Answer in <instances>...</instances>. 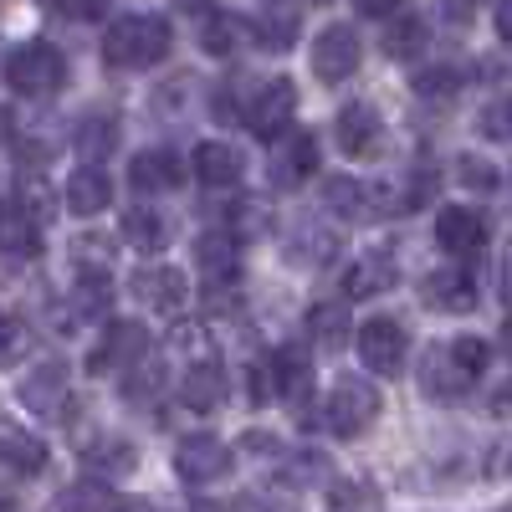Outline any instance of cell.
<instances>
[{"mask_svg":"<svg viewBox=\"0 0 512 512\" xmlns=\"http://www.w3.org/2000/svg\"><path fill=\"white\" fill-rule=\"evenodd\" d=\"M72 256H77V277H108V267H113V241L82 236V241L72 246Z\"/></svg>","mask_w":512,"mask_h":512,"instance_id":"obj_37","label":"cell"},{"mask_svg":"<svg viewBox=\"0 0 512 512\" xmlns=\"http://www.w3.org/2000/svg\"><path fill=\"white\" fill-rule=\"evenodd\" d=\"M123 241L139 246V251H159L169 241V221L154 205H134V210H123Z\"/></svg>","mask_w":512,"mask_h":512,"instance_id":"obj_28","label":"cell"},{"mask_svg":"<svg viewBox=\"0 0 512 512\" xmlns=\"http://www.w3.org/2000/svg\"><path fill=\"white\" fill-rule=\"evenodd\" d=\"M123 512H154V507H144V502H123Z\"/></svg>","mask_w":512,"mask_h":512,"instance_id":"obj_51","label":"cell"},{"mask_svg":"<svg viewBox=\"0 0 512 512\" xmlns=\"http://www.w3.org/2000/svg\"><path fill=\"white\" fill-rule=\"evenodd\" d=\"M297 16H303V6H297V0H267L262 16L251 21V36L262 41L267 52H287L292 41H297Z\"/></svg>","mask_w":512,"mask_h":512,"instance_id":"obj_24","label":"cell"},{"mask_svg":"<svg viewBox=\"0 0 512 512\" xmlns=\"http://www.w3.org/2000/svg\"><path fill=\"white\" fill-rule=\"evenodd\" d=\"M502 354H507V359H512V318H507V323H502Z\"/></svg>","mask_w":512,"mask_h":512,"instance_id":"obj_50","label":"cell"},{"mask_svg":"<svg viewBox=\"0 0 512 512\" xmlns=\"http://www.w3.org/2000/svg\"><path fill=\"white\" fill-rule=\"evenodd\" d=\"M282 482L287 487H323L328 482V456L323 451H292L282 466Z\"/></svg>","mask_w":512,"mask_h":512,"instance_id":"obj_36","label":"cell"},{"mask_svg":"<svg viewBox=\"0 0 512 512\" xmlns=\"http://www.w3.org/2000/svg\"><path fill=\"white\" fill-rule=\"evenodd\" d=\"M16 349H21V328H16L11 313H0V364H11Z\"/></svg>","mask_w":512,"mask_h":512,"instance_id":"obj_44","label":"cell"},{"mask_svg":"<svg viewBox=\"0 0 512 512\" xmlns=\"http://www.w3.org/2000/svg\"><path fill=\"white\" fill-rule=\"evenodd\" d=\"M0 512H16V502H11V497H0Z\"/></svg>","mask_w":512,"mask_h":512,"instance_id":"obj_52","label":"cell"},{"mask_svg":"<svg viewBox=\"0 0 512 512\" xmlns=\"http://www.w3.org/2000/svg\"><path fill=\"white\" fill-rule=\"evenodd\" d=\"M231 472V451L210 436V431H195L175 446V477L185 487H210V482H221Z\"/></svg>","mask_w":512,"mask_h":512,"instance_id":"obj_8","label":"cell"},{"mask_svg":"<svg viewBox=\"0 0 512 512\" xmlns=\"http://www.w3.org/2000/svg\"><path fill=\"white\" fill-rule=\"evenodd\" d=\"M338 256V236L323 231V226H297L287 236V262L292 267H328Z\"/></svg>","mask_w":512,"mask_h":512,"instance_id":"obj_27","label":"cell"},{"mask_svg":"<svg viewBox=\"0 0 512 512\" xmlns=\"http://www.w3.org/2000/svg\"><path fill=\"white\" fill-rule=\"evenodd\" d=\"M374 415H379V390L369 379H354V374L338 379L323 400V425L333 436H364L374 425Z\"/></svg>","mask_w":512,"mask_h":512,"instance_id":"obj_4","label":"cell"},{"mask_svg":"<svg viewBox=\"0 0 512 512\" xmlns=\"http://www.w3.org/2000/svg\"><path fill=\"white\" fill-rule=\"evenodd\" d=\"M0 461L31 477V472H41V461H47V451H41V441H31L26 431H16L11 420H0Z\"/></svg>","mask_w":512,"mask_h":512,"instance_id":"obj_32","label":"cell"},{"mask_svg":"<svg viewBox=\"0 0 512 512\" xmlns=\"http://www.w3.org/2000/svg\"><path fill=\"white\" fill-rule=\"evenodd\" d=\"M134 297H139L144 308L175 318V313L185 308L190 287H185V272H180V267H139V272H134Z\"/></svg>","mask_w":512,"mask_h":512,"instance_id":"obj_16","label":"cell"},{"mask_svg":"<svg viewBox=\"0 0 512 512\" xmlns=\"http://www.w3.org/2000/svg\"><path fill=\"white\" fill-rule=\"evenodd\" d=\"M395 282H400V267H395V256H390V251H364V256H354L349 272H344V292L354 297V303L390 292Z\"/></svg>","mask_w":512,"mask_h":512,"instance_id":"obj_20","label":"cell"},{"mask_svg":"<svg viewBox=\"0 0 512 512\" xmlns=\"http://www.w3.org/2000/svg\"><path fill=\"white\" fill-rule=\"evenodd\" d=\"M359 62H364V41H359L354 26H328V31H318V41H313V72H318L323 82H349V77L359 72Z\"/></svg>","mask_w":512,"mask_h":512,"instance_id":"obj_9","label":"cell"},{"mask_svg":"<svg viewBox=\"0 0 512 512\" xmlns=\"http://www.w3.org/2000/svg\"><path fill=\"white\" fill-rule=\"evenodd\" d=\"M226 390H231V379H226L221 364H195L180 379V405L195 410V415H210V410L226 405Z\"/></svg>","mask_w":512,"mask_h":512,"instance_id":"obj_23","label":"cell"},{"mask_svg":"<svg viewBox=\"0 0 512 512\" xmlns=\"http://www.w3.org/2000/svg\"><path fill=\"white\" fill-rule=\"evenodd\" d=\"M482 134L487 139H512V93H502L497 103L482 108Z\"/></svg>","mask_w":512,"mask_h":512,"instance_id":"obj_40","label":"cell"},{"mask_svg":"<svg viewBox=\"0 0 512 512\" xmlns=\"http://www.w3.org/2000/svg\"><path fill=\"white\" fill-rule=\"evenodd\" d=\"M11 134H16V113L0 103V144H11Z\"/></svg>","mask_w":512,"mask_h":512,"instance_id":"obj_48","label":"cell"},{"mask_svg":"<svg viewBox=\"0 0 512 512\" xmlns=\"http://www.w3.org/2000/svg\"><path fill=\"white\" fill-rule=\"evenodd\" d=\"M431 195H436V164H420L415 175H410V195H405V205L415 210V205H425Z\"/></svg>","mask_w":512,"mask_h":512,"instance_id":"obj_41","label":"cell"},{"mask_svg":"<svg viewBox=\"0 0 512 512\" xmlns=\"http://www.w3.org/2000/svg\"><path fill=\"white\" fill-rule=\"evenodd\" d=\"M134 446L118 441V436H103V441H88L82 446V466L88 472H103V477H123V472H134Z\"/></svg>","mask_w":512,"mask_h":512,"instance_id":"obj_29","label":"cell"},{"mask_svg":"<svg viewBox=\"0 0 512 512\" xmlns=\"http://www.w3.org/2000/svg\"><path fill=\"white\" fill-rule=\"evenodd\" d=\"M169 6H175V11H190V16H210V6H216V0H169Z\"/></svg>","mask_w":512,"mask_h":512,"instance_id":"obj_46","label":"cell"},{"mask_svg":"<svg viewBox=\"0 0 512 512\" xmlns=\"http://www.w3.org/2000/svg\"><path fill=\"white\" fill-rule=\"evenodd\" d=\"M267 374H272V395L282 405H292V410L308 405V395H313V359H308V349H297V344L272 349Z\"/></svg>","mask_w":512,"mask_h":512,"instance_id":"obj_12","label":"cell"},{"mask_svg":"<svg viewBox=\"0 0 512 512\" xmlns=\"http://www.w3.org/2000/svg\"><path fill=\"white\" fill-rule=\"evenodd\" d=\"M415 93L431 98V103H451L461 93V72L451 62H436V67H420L415 72Z\"/></svg>","mask_w":512,"mask_h":512,"instance_id":"obj_35","label":"cell"},{"mask_svg":"<svg viewBox=\"0 0 512 512\" xmlns=\"http://www.w3.org/2000/svg\"><path fill=\"white\" fill-rule=\"evenodd\" d=\"M36 246H41L36 216H26L21 205H6V210H0V251H11V256H36Z\"/></svg>","mask_w":512,"mask_h":512,"instance_id":"obj_30","label":"cell"},{"mask_svg":"<svg viewBox=\"0 0 512 512\" xmlns=\"http://www.w3.org/2000/svg\"><path fill=\"white\" fill-rule=\"evenodd\" d=\"M57 512H123V502L103 482H77L57 497Z\"/></svg>","mask_w":512,"mask_h":512,"instance_id":"obj_34","label":"cell"},{"mask_svg":"<svg viewBox=\"0 0 512 512\" xmlns=\"http://www.w3.org/2000/svg\"><path fill=\"white\" fill-rule=\"evenodd\" d=\"M497 512H512V507H497Z\"/></svg>","mask_w":512,"mask_h":512,"instance_id":"obj_53","label":"cell"},{"mask_svg":"<svg viewBox=\"0 0 512 512\" xmlns=\"http://www.w3.org/2000/svg\"><path fill=\"white\" fill-rule=\"evenodd\" d=\"M195 267L210 287H221V282H236V267H241V236L236 231H205L195 241Z\"/></svg>","mask_w":512,"mask_h":512,"instance_id":"obj_18","label":"cell"},{"mask_svg":"<svg viewBox=\"0 0 512 512\" xmlns=\"http://www.w3.org/2000/svg\"><path fill=\"white\" fill-rule=\"evenodd\" d=\"M456 175H461V185H472V190H482V195H492V190L502 185L497 164H487L482 154H461V159H456Z\"/></svg>","mask_w":512,"mask_h":512,"instance_id":"obj_39","label":"cell"},{"mask_svg":"<svg viewBox=\"0 0 512 512\" xmlns=\"http://www.w3.org/2000/svg\"><path fill=\"white\" fill-rule=\"evenodd\" d=\"M492 410H497V415H512V379H507L502 390L492 395Z\"/></svg>","mask_w":512,"mask_h":512,"instance_id":"obj_47","label":"cell"},{"mask_svg":"<svg viewBox=\"0 0 512 512\" xmlns=\"http://www.w3.org/2000/svg\"><path fill=\"white\" fill-rule=\"evenodd\" d=\"M436 241L451 256H477L487 246V216L472 205H446L436 216Z\"/></svg>","mask_w":512,"mask_h":512,"instance_id":"obj_15","label":"cell"},{"mask_svg":"<svg viewBox=\"0 0 512 512\" xmlns=\"http://www.w3.org/2000/svg\"><path fill=\"white\" fill-rule=\"evenodd\" d=\"M52 11H62L67 21H103V0H47Z\"/></svg>","mask_w":512,"mask_h":512,"instance_id":"obj_42","label":"cell"},{"mask_svg":"<svg viewBox=\"0 0 512 512\" xmlns=\"http://www.w3.org/2000/svg\"><path fill=\"white\" fill-rule=\"evenodd\" d=\"M6 82L21 98H52L67 82V57L52 47V41H26V47H16L6 57Z\"/></svg>","mask_w":512,"mask_h":512,"instance_id":"obj_3","label":"cell"},{"mask_svg":"<svg viewBox=\"0 0 512 512\" xmlns=\"http://www.w3.org/2000/svg\"><path fill=\"white\" fill-rule=\"evenodd\" d=\"M405 354H410V333L400 318H369L359 328V359L369 374H384V379H395L405 369Z\"/></svg>","mask_w":512,"mask_h":512,"instance_id":"obj_6","label":"cell"},{"mask_svg":"<svg viewBox=\"0 0 512 512\" xmlns=\"http://www.w3.org/2000/svg\"><path fill=\"white\" fill-rule=\"evenodd\" d=\"M67 400H72V374H67V364H36L26 379H21V405L31 410V415H47V420H57L62 410H67Z\"/></svg>","mask_w":512,"mask_h":512,"instance_id":"obj_13","label":"cell"},{"mask_svg":"<svg viewBox=\"0 0 512 512\" xmlns=\"http://www.w3.org/2000/svg\"><path fill=\"white\" fill-rule=\"evenodd\" d=\"M354 11H359L364 21H384V26H390V21L405 11V0H354Z\"/></svg>","mask_w":512,"mask_h":512,"instance_id":"obj_43","label":"cell"},{"mask_svg":"<svg viewBox=\"0 0 512 512\" xmlns=\"http://www.w3.org/2000/svg\"><path fill=\"white\" fill-rule=\"evenodd\" d=\"M108 297H113L108 277H77L72 308H77V318H103V313H108Z\"/></svg>","mask_w":512,"mask_h":512,"instance_id":"obj_38","label":"cell"},{"mask_svg":"<svg viewBox=\"0 0 512 512\" xmlns=\"http://www.w3.org/2000/svg\"><path fill=\"white\" fill-rule=\"evenodd\" d=\"M241 36H246V21L241 16H216V11H210L200 21V41H205L210 57H231L241 47Z\"/></svg>","mask_w":512,"mask_h":512,"instance_id":"obj_33","label":"cell"},{"mask_svg":"<svg viewBox=\"0 0 512 512\" xmlns=\"http://www.w3.org/2000/svg\"><path fill=\"white\" fill-rule=\"evenodd\" d=\"M323 200H328L333 216H344V221H374V216H384V210L395 205L384 185H374V180H349V175H344V180H328Z\"/></svg>","mask_w":512,"mask_h":512,"instance_id":"obj_11","label":"cell"},{"mask_svg":"<svg viewBox=\"0 0 512 512\" xmlns=\"http://www.w3.org/2000/svg\"><path fill=\"white\" fill-rule=\"evenodd\" d=\"M379 134H384V123H379V108L354 98L349 108H338V149H344L349 159H369L379 149Z\"/></svg>","mask_w":512,"mask_h":512,"instance_id":"obj_17","label":"cell"},{"mask_svg":"<svg viewBox=\"0 0 512 512\" xmlns=\"http://www.w3.org/2000/svg\"><path fill=\"white\" fill-rule=\"evenodd\" d=\"M487 359H492V349L482 344V338H472V333L446 338V344H431V354H425V364H420V395L436 400V405L461 400L487 374Z\"/></svg>","mask_w":512,"mask_h":512,"instance_id":"obj_1","label":"cell"},{"mask_svg":"<svg viewBox=\"0 0 512 512\" xmlns=\"http://www.w3.org/2000/svg\"><path fill=\"white\" fill-rule=\"evenodd\" d=\"M497 36L512 47V0H497Z\"/></svg>","mask_w":512,"mask_h":512,"instance_id":"obj_45","label":"cell"},{"mask_svg":"<svg viewBox=\"0 0 512 512\" xmlns=\"http://www.w3.org/2000/svg\"><path fill=\"white\" fill-rule=\"evenodd\" d=\"M72 144H77V154L88 159V164H93V159H108L113 144H118V118H113V113H88Z\"/></svg>","mask_w":512,"mask_h":512,"instance_id":"obj_31","label":"cell"},{"mask_svg":"<svg viewBox=\"0 0 512 512\" xmlns=\"http://www.w3.org/2000/svg\"><path fill=\"white\" fill-rule=\"evenodd\" d=\"M318 169V139L313 134H287L272 144L267 154V180L277 190H297V185H308V175Z\"/></svg>","mask_w":512,"mask_h":512,"instance_id":"obj_10","label":"cell"},{"mask_svg":"<svg viewBox=\"0 0 512 512\" xmlns=\"http://www.w3.org/2000/svg\"><path fill=\"white\" fill-rule=\"evenodd\" d=\"M128 180H134L139 195H164L185 180V164L175 149H144L134 164H128Z\"/></svg>","mask_w":512,"mask_h":512,"instance_id":"obj_22","label":"cell"},{"mask_svg":"<svg viewBox=\"0 0 512 512\" xmlns=\"http://www.w3.org/2000/svg\"><path fill=\"white\" fill-rule=\"evenodd\" d=\"M502 297L512 303V246H507V267H502Z\"/></svg>","mask_w":512,"mask_h":512,"instance_id":"obj_49","label":"cell"},{"mask_svg":"<svg viewBox=\"0 0 512 512\" xmlns=\"http://www.w3.org/2000/svg\"><path fill=\"white\" fill-rule=\"evenodd\" d=\"M425 47H431V26L415 11H400L390 26H384V57L390 62H420Z\"/></svg>","mask_w":512,"mask_h":512,"instance_id":"obj_25","label":"cell"},{"mask_svg":"<svg viewBox=\"0 0 512 512\" xmlns=\"http://www.w3.org/2000/svg\"><path fill=\"white\" fill-rule=\"evenodd\" d=\"M62 200H67L72 216H98V210H108V200H113L108 169L103 164H77L62 180Z\"/></svg>","mask_w":512,"mask_h":512,"instance_id":"obj_21","label":"cell"},{"mask_svg":"<svg viewBox=\"0 0 512 512\" xmlns=\"http://www.w3.org/2000/svg\"><path fill=\"white\" fill-rule=\"evenodd\" d=\"M241 175H246V159H241L236 144L205 139V144L195 149V180H200V185H210V190H236Z\"/></svg>","mask_w":512,"mask_h":512,"instance_id":"obj_19","label":"cell"},{"mask_svg":"<svg viewBox=\"0 0 512 512\" xmlns=\"http://www.w3.org/2000/svg\"><path fill=\"white\" fill-rule=\"evenodd\" d=\"M308 338L318 349H338L349 344V303H338V297H323V303L308 308Z\"/></svg>","mask_w":512,"mask_h":512,"instance_id":"obj_26","label":"cell"},{"mask_svg":"<svg viewBox=\"0 0 512 512\" xmlns=\"http://www.w3.org/2000/svg\"><path fill=\"white\" fill-rule=\"evenodd\" d=\"M149 349H154L149 328L134 323V318H118V323H108L103 344L88 354V369H93V374H108V369H139V364L149 359Z\"/></svg>","mask_w":512,"mask_h":512,"instance_id":"obj_7","label":"cell"},{"mask_svg":"<svg viewBox=\"0 0 512 512\" xmlns=\"http://www.w3.org/2000/svg\"><path fill=\"white\" fill-rule=\"evenodd\" d=\"M169 31L164 16H118L108 31H103V62L108 67H154L169 57Z\"/></svg>","mask_w":512,"mask_h":512,"instance_id":"obj_2","label":"cell"},{"mask_svg":"<svg viewBox=\"0 0 512 512\" xmlns=\"http://www.w3.org/2000/svg\"><path fill=\"white\" fill-rule=\"evenodd\" d=\"M420 297L436 313H472L477 308V277H472V267H436L420 282Z\"/></svg>","mask_w":512,"mask_h":512,"instance_id":"obj_14","label":"cell"},{"mask_svg":"<svg viewBox=\"0 0 512 512\" xmlns=\"http://www.w3.org/2000/svg\"><path fill=\"white\" fill-rule=\"evenodd\" d=\"M292 113H297V88L287 77H267L262 88H256L251 98H246V128L256 139H267V144H277V139H287V123H292Z\"/></svg>","mask_w":512,"mask_h":512,"instance_id":"obj_5","label":"cell"}]
</instances>
